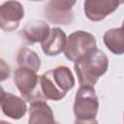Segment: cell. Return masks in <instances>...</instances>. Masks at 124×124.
Instances as JSON below:
<instances>
[{
	"label": "cell",
	"mask_w": 124,
	"mask_h": 124,
	"mask_svg": "<svg viewBox=\"0 0 124 124\" xmlns=\"http://www.w3.org/2000/svg\"><path fill=\"white\" fill-rule=\"evenodd\" d=\"M16 61L19 67L28 68L35 72H38L41 67V60L38 54L28 47H22L19 49L16 56Z\"/></svg>",
	"instance_id": "5bb4252c"
},
{
	"label": "cell",
	"mask_w": 124,
	"mask_h": 124,
	"mask_svg": "<svg viewBox=\"0 0 124 124\" xmlns=\"http://www.w3.org/2000/svg\"><path fill=\"white\" fill-rule=\"evenodd\" d=\"M123 121H124V114H123Z\"/></svg>",
	"instance_id": "ac0fdd59"
},
{
	"label": "cell",
	"mask_w": 124,
	"mask_h": 124,
	"mask_svg": "<svg viewBox=\"0 0 124 124\" xmlns=\"http://www.w3.org/2000/svg\"><path fill=\"white\" fill-rule=\"evenodd\" d=\"M122 27H124V20H123V22H122Z\"/></svg>",
	"instance_id": "e0dca14e"
},
{
	"label": "cell",
	"mask_w": 124,
	"mask_h": 124,
	"mask_svg": "<svg viewBox=\"0 0 124 124\" xmlns=\"http://www.w3.org/2000/svg\"><path fill=\"white\" fill-rule=\"evenodd\" d=\"M29 1H33V2H40V1H44V0H29Z\"/></svg>",
	"instance_id": "9a60e30c"
},
{
	"label": "cell",
	"mask_w": 124,
	"mask_h": 124,
	"mask_svg": "<svg viewBox=\"0 0 124 124\" xmlns=\"http://www.w3.org/2000/svg\"><path fill=\"white\" fill-rule=\"evenodd\" d=\"M66 34L59 27H54L50 29L47 37L41 42L42 49L45 54L48 56H54L59 54L62 50H64L66 45Z\"/></svg>",
	"instance_id": "30bf717a"
},
{
	"label": "cell",
	"mask_w": 124,
	"mask_h": 124,
	"mask_svg": "<svg viewBox=\"0 0 124 124\" xmlns=\"http://www.w3.org/2000/svg\"><path fill=\"white\" fill-rule=\"evenodd\" d=\"M23 16L24 9L18 1L9 0L4 2L0 7L1 29L8 32L16 30Z\"/></svg>",
	"instance_id": "52a82bcc"
},
{
	"label": "cell",
	"mask_w": 124,
	"mask_h": 124,
	"mask_svg": "<svg viewBox=\"0 0 124 124\" xmlns=\"http://www.w3.org/2000/svg\"><path fill=\"white\" fill-rule=\"evenodd\" d=\"M49 26L46 22L43 20H31L27 22L21 35L27 44H35L38 42H43L49 34Z\"/></svg>",
	"instance_id": "7c38bea8"
},
{
	"label": "cell",
	"mask_w": 124,
	"mask_h": 124,
	"mask_svg": "<svg viewBox=\"0 0 124 124\" xmlns=\"http://www.w3.org/2000/svg\"><path fill=\"white\" fill-rule=\"evenodd\" d=\"M120 1V4H123L124 3V0H119Z\"/></svg>",
	"instance_id": "2e32d148"
},
{
	"label": "cell",
	"mask_w": 124,
	"mask_h": 124,
	"mask_svg": "<svg viewBox=\"0 0 124 124\" xmlns=\"http://www.w3.org/2000/svg\"><path fill=\"white\" fill-rule=\"evenodd\" d=\"M99 100L93 86L80 85L77 91L74 103L76 123L96 122Z\"/></svg>",
	"instance_id": "3957f363"
},
{
	"label": "cell",
	"mask_w": 124,
	"mask_h": 124,
	"mask_svg": "<svg viewBox=\"0 0 124 124\" xmlns=\"http://www.w3.org/2000/svg\"><path fill=\"white\" fill-rule=\"evenodd\" d=\"M119 5V0H85L84 13L88 19L100 21L116 11Z\"/></svg>",
	"instance_id": "ba28073f"
},
{
	"label": "cell",
	"mask_w": 124,
	"mask_h": 124,
	"mask_svg": "<svg viewBox=\"0 0 124 124\" xmlns=\"http://www.w3.org/2000/svg\"><path fill=\"white\" fill-rule=\"evenodd\" d=\"M1 109L8 117L12 119H19L26 113L27 108L24 99H20L12 93L5 92L2 88Z\"/></svg>",
	"instance_id": "9c48e42d"
},
{
	"label": "cell",
	"mask_w": 124,
	"mask_h": 124,
	"mask_svg": "<svg viewBox=\"0 0 124 124\" xmlns=\"http://www.w3.org/2000/svg\"><path fill=\"white\" fill-rule=\"evenodd\" d=\"M77 0H49L45 6V16L51 23L71 24L74 20L73 6Z\"/></svg>",
	"instance_id": "8992f818"
},
{
	"label": "cell",
	"mask_w": 124,
	"mask_h": 124,
	"mask_svg": "<svg viewBox=\"0 0 124 124\" xmlns=\"http://www.w3.org/2000/svg\"><path fill=\"white\" fill-rule=\"evenodd\" d=\"M43 95L46 100H62L67 92L75 85V78L71 70L66 66H58L44 73L40 77Z\"/></svg>",
	"instance_id": "7a4b0ae2"
},
{
	"label": "cell",
	"mask_w": 124,
	"mask_h": 124,
	"mask_svg": "<svg viewBox=\"0 0 124 124\" xmlns=\"http://www.w3.org/2000/svg\"><path fill=\"white\" fill-rule=\"evenodd\" d=\"M45 101L46 100L39 99L30 102L29 124H53L55 122L53 112L50 107Z\"/></svg>",
	"instance_id": "8fae6325"
},
{
	"label": "cell",
	"mask_w": 124,
	"mask_h": 124,
	"mask_svg": "<svg viewBox=\"0 0 124 124\" xmlns=\"http://www.w3.org/2000/svg\"><path fill=\"white\" fill-rule=\"evenodd\" d=\"M93 47H96L95 37L88 32L79 30L70 34L63 51L67 59L75 62Z\"/></svg>",
	"instance_id": "5b68a950"
},
{
	"label": "cell",
	"mask_w": 124,
	"mask_h": 124,
	"mask_svg": "<svg viewBox=\"0 0 124 124\" xmlns=\"http://www.w3.org/2000/svg\"><path fill=\"white\" fill-rule=\"evenodd\" d=\"M104 44L113 54L124 53V27L108 30L104 34Z\"/></svg>",
	"instance_id": "4fadbf2b"
},
{
	"label": "cell",
	"mask_w": 124,
	"mask_h": 124,
	"mask_svg": "<svg viewBox=\"0 0 124 124\" xmlns=\"http://www.w3.org/2000/svg\"><path fill=\"white\" fill-rule=\"evenodd\" d=\"M36 73L37 72L24 67H19L15 73V84L19 90L22 98L27 102L39 99L46 100L41 89L40 77Z\"/></svg>",
	"instance_id": "277c9868"
},
{
	"label": "cell",
	"mask_w": 124,
	"mask_h": 124,
	"mask_svg": "<svg viewBox=\"0 0 124 124\" xmlns=\"http://www.w3.org/2000/svg\"><path fill=\"white\" fill-rule=\"evenodd\" d=\"M108 67L107 55L99 48L93 47L75 61V71L80 85L93 86Z\"/></svg>",
	"instance_id": "6da1fadb"
}]
</instances>
